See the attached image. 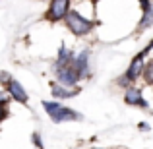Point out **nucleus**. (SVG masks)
<instances>
[{"mask_svg": "<svg viewBox=\"0 0 153 149\" xmlns=\"http://www.w3.org/2000/svg\"><path fill=\"white\" fill-rule=\"evenodd\" d=\"M54 76H56V82L62 83V85H66V87H76V83L82 79V76L78 74V70L74 68V64L54 68Z\"/></svg>", "mask_w": 153, "mask_h": 149, "instance_id": "39448f33", "label": "nucleus"}, {"mask_svg": "<svg viewBox=\"0 0 153 149\" xmlns=\"http://www.w3.org/2000/svg\"><path fill=\"white\" fill-rule=\"evenodd\" d=\"M74 68L78 70V74L82 76V78H89V50H82L78 56L74 58Z\"/></svg>", "mask_w": 153, "mask_h": 149, "instance_id": "1a4fd4ad", "label": "nucleus"}, {"mask_svg": "<svg viewBox=\"0 0 153 149\" xmlns=\"http://www.w3.org/2000/svg\"><path fill=\"white\" fill-rule=\"evenodd\" d=\"M147 27H153V2L142 14V19H140V23H138V31H146Z\"/></svg>", "mask_w": 153, "mask_h": 149, "instance_id": "9b49d317", "label": "nucleus"}, {"mask_svg": "<svg viewBox=\"0 0 153 149\" xmlns=\"http://www.w3.org/2000/svg\"><path fill=\"white\" fill-rule=\"evenodd\" d=\"M151 49H153V39L149 41V45H147L146 49L140 50L138 54H136L134 58L130 60V66H128V70L122 74V78L116 79V85H120V87H130L134 82H138L140 76H142V72H143V66H146V56L151 52Z\"/></svg>", "mask_w": 153, "mask_h": 149, "instance_id": "f257e3e1", "label": "nucleus"}, {"mask_svg": "<svg viewBox=\"0 0 153 149\" xmlns=\"http://www.w3.org/2000/svg\"><path fill=\"white\" fill-rule=\"evenodd\" d=\"M93 149H97V147H93Z\"/></svg>", "mask_w": 153, "mask_h": 149, "instance_id": "f3484780", "label": "nucleus"}, {"mask_svg": "<svg viewBox=\"0 0 153 149\" xmlns=\"http://www.w3.org/2000/svg\"><path fill=\"white\" fill-rule=\"evenodd\" d=\"M74 52H72L70 49H68V47H60L58 49V56H56V62H54V66L52 68H60V66H68V64H72L74 62Z\"/></svg>", "mask_w": 153, "mask_h": 149, "instance_id": "9d476101", "label": "nucleus"}, {"mask_svg": "<svg viewBox=\"0 0 153 149\" xmlns=\"http://www.w3.org/2000/svg\"><path fill=\"white\" fill-rule=\"evenodd\" d=\"M124 103H126L128 107H142V108L149 107V103L143 99L142 89H140V87H134V85L124 89Z\"/></svg>", "mask_w": 153, "mask_h": 149, "instance_id": "423d86ee", "label": "nucleus"}, {"mask_svg": "<svg viewBox=\"0 0 153 149\" xmlns=\"http://www.w3.org/2000/svg\"><path fill=\"white\" fill-rule=\"evenodd\" d=\"M64 23H66V27L76 35V37H85V35H89L91 31L95 29V21L83 18L78 10H70L68 12L66 18H64Z\"/></svg>", "mask_w": 153, "mask_h": 149, "instance_id": "7ed1b4c3", "label": "nucleus"}, {"mask_svg": "<svg viewBox=\"0 0 153 149\" xmlns=\"http://www.w3.org/2000/svg\"><path fill=\"white\" fill-rule=\"evenodd\" d=\"M33 142H35V145H37L39 149H43V143H41V139H39V134H33Z\"/></svg>", "mask_w": 153, "mask_h": 149, "instance_id": "2eb2a0df", "label": "nucleus"}, {"mask_svg": "<svg viewBox=\"0 0 153 149\" xmlns=\"http://www.w3.org/2000/svg\"><path fill=\"white\" fill-rule=\"evenodd\" d=\"M12 97H10V93H8V91H2L0 89V103L2 105H8V101H10Z\"/></svg>", "mask_w": 153, "mask_h": 149, "instance_id": "4468645a", "label": "nucleus"}, {"mask_svg": "<svg viewBox=\"0 0 153 149\" xmlns=\"http://www.w3.org/2000/svg\"><path fill=\"white\" fill-rule=\"evenodd\" d=\"M43 108L45 112L51 116L52 122L60 124V122H72V120H82V114L78 110L70 107H62L60 103H54V101H43Z\"/></svg>", "mask_w": 153, "mask_h": 149, "instance_id": "f03ea898", "label": "nucleus"}, {"mask_svg": "<svg viewBox=\"0 0 153 149\" xmlns=\"http://www.w3.org/2000/svg\"><path fill=\"white\" fill-rule=\"evenodd\" d=\"M6 91L10 93V97L16 101V103H22V105H27V101H29V95H27V91L23 89V85L18 82V79L12 78L10 82L6 83Z\"/></svg>", "mask_w": 153, "mask_h": 149, "instance_id": "0eeeda50", "label": "nucleus"}, {"mask_svg": "<svg viewBox=\"0 0 153 149\" xmlns=\"http://www.w3.org/2000/svg\"><path fill=\"white\" fill-rule=\"evenodd\" d=\"M142 78L147 85H153V58H149L143 66V72H142Z\"/></svg>", "mask_w": 153, "mask_h": 149, "instance_id": "f8f14e48", "label": "nucleus"}, {"mask_svg": "<svg viewBox=\"0 0 153 149\" xmlns=\"http://www.w3.org/2000/svg\"><path fill=\"white\" fill-rule=\"evenodd\" d=\"M79 87H66L62 83H52L51 85V93L54 99H72V97H78L79 95Z\"/></svg>", "mask_w": 153, "mask_h": 149, "instance_id": "6e6552de", "label": "nucleus"}, {"mask_svg": "<svg viewBox=\"0 0 153 149\" xmlns=\"http://www.w3.org/2000/svg\"><path fill=\"white\" fill-rule=\"evenodd\" d=\"M70 2L72 0H51V6L47 10L45 18L47 21L56 23V21H64L66 14L70 12Z\"/></svg>", "mask_w": 153, "mask_h": 149, "instance_id": "20e7f679", "label": "nucleus"}, {"mask_svg": "<svg viewBox=\"0 0 153 149\" xmlns=\"http://www.w3.org/2000/svg\"><path fill=\"white\" fill-rule=\"evenodd\" d=\"M93 2H97V0H93Z\"/></svg>", "mask_w": 153, "mask_h": 149, "instance_id": "dca6fc26", "label": "nucleus"}, {"mask_svg": "<svg viewBox=\"0 0 153 149\" xmlns=\"http://www.w3.org/2000/svg\"><path fill=\"white\" fill-rule=\"evenodd\" d=\"M8 116H10V110H8V107L0 103V122H2V120H6Z\"/></svg>", "mask_w": 153, "mask_h": 149, "instance_id": "ddd939ff", "label": "nucleus"}]
</instances>
